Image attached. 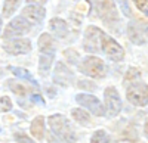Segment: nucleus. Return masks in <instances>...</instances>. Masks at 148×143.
<instances>
[{
  "label": "nucleus",
  "mask_w": 148,
  "mask_h": 143,
  "mask_svg": "<svg viewBox=\"0 0 148 143\" xmlns=\"http://www.w3.org/2000/svg\"><path fill=\"white\" fill-rule=\"evenodd\" d=\"M127 35L136 44L148 43V22L132 21L127 25Z\"/></svg>",
  "instance_id": "nucleus-6"
},
{
  "label": "nucleus",
  "mask_w": 148,
  "mask_h": 143,
  "mask_svg": "<svg viewBox=\"0 0 148 143\" xmlns=\"http://www.w3.org/2000/svg\"><path fill=\"white\" fill-rule=\"evenodd\" d=\"M104 31L99 28H96L93 25L88 27L84 33V39H83V49L89 53H98L102 50V37H104Z\"/></svg>",
  "instance_id": "nucleus-5"
},
{
  "label": "nucleus",
  "mask_w": 148,
  "mask_h": 143,
  "mask_svg": "<svg viewBox=\"0 0 148 143\" xmlns=\"http://www.w3.org/2000/svg\"><path fill=\"white\" fill-rule=\"evenodd\" d=\"M22 0H5V5H3V16L9 18L14 12L18 9V6L21 5Z\"/></svg>",
  "instance_id": "nucleus-19"
},
{
  "label": "nucleus",
  "mask_w": 148,
  "mask_h": 143,
  "mask_svg": "<svg viewBox=\"0 0 148 143\" xmlns=\"http://www.w3.org/2000/svg\"><path fill=\"white\" fill-rule=\"evenodd\" d=\"M30 31V24L24 19L22 16H18V18H14L5 30V34L3 37L5 40H10V39H18L19 35H24Z\"/></svg>",
  "instance_id": "nucleus-8"
},
{
  "label": "nucleus",
  "mask_w": 148,
  "mask_h": 143,
  "mask_svg": "<svg viewBox=\"0 0 148 143\" xmlns=\"http://www.w3.org/2000/svg\"><path fill=\"white\" fill-rule=\"evenodd\" d=\"M53 78H55V81H56V83L65 84V83H67L68 80H71V78H73V74L70 73V69H68L64 64L58 62V64H56V68H55Z\"/></svg>",
  "instance_id": "nucleus-14"
},
{
  "label": "nucleus",
  "mask_w": 148,
  "mask_h": 143,
  "mask_svg": "<svg viewBox=\"0 0 148 143\" xmlns=\"http://www.w3.org/2000/svg\"><path fill=\"white\" fill-rule=\"evenodd\" d=\"M0 28H2V18H0Z\"/></svg>",
  "instance_id": "nucleus-30"
},
{
  "label": "nucleus",
  "mask_w": 148,
  "mask_h": 143,
  "mask_svg": "<svg viewBox=\"0 0 148 143\" xmlns=\"http://www.w3.org/2000/svg\"><path fill=\"white\" fill-rule=\"evenodd\" d=\"M117 2L120 3L121 10H123V12H125V14L129 16V15H130V12H129V7H127V2H126V0H117Z\"/></svg>",
  "instance_id": "nucleus-26"
},
{
  "label": "nucleus",
  "mask_w": 148,
  "mask_h": 143,
  "mask_svg": "<svg viewBox=\"0 0 148 143\" xmlns=\"http://www.w3.org/2000/svg\"><path fill=\"white\" fill-rule=\"evenodd\" d=\"M133 2L144 15H148V0H133Z\"/></svg>",
  "instance_id": "nucleus-23"
},
{
  "label": "nucleus",
  "mask_w": 148,
  "mask_h": 143,
  "mask_svg": "<svg viewBox=\"0 0 148 143\" xmlns=\"http://www.w3.org/2000/svg\"><path fill=\"white\" fill-rule=\"evenodd\" d=\"M71 115L74 118V121H77L82 125H89V123H90L89 114L86 112V111H83V109H80V108H74L71 111Z\"/></svg>",
  "instance_id": "nucleus-18"
},
{
  "label": "nucleus",
  "mask_w": 148,
  "mask_h": 143,
  "mask_svg": "<svg viewBox=\"0 0 148 143\" xmlns=\"http://www.w3.org/2000/svg\"><path fill=\"white\" fill-rule=\"evenodd\" d=\"M144 131H145V136H147V139H148V120H147V123H145V125H144Z\"/></svg>",
  "instance_id": "nucleus-29"
},
{
  "label": "nucleus",
  "mask_w": 148,
  "mask_h": 143,
  "mask_svg": "<svg viewBox=\"0 0 148 143\" xmlns=\"http://www.w3.org/2000/svg\"><path fill=\"white\" fill-rule=\"evenodd\" d=\"M90 143H110V136L105 130H96L90 139Z\"/></svg>",
  "instance_id": "nucleus-21"
},
{
  "label": "nucleus",
  "mask_w": 148,
  "mask_h": 143,
  "mask_svg": "<svg viewBox=\"0 0 148 143\" xmlns=\"http://www.w3.org/2000/svg\"><path fill=\"white\" fill-rule=\"evenodd\" d=\"M15 139H16L18 143H34L27 134H22V133H16L15 134Z\"/></svg>",
  "instance_id": "nucleus-24"
},
{
  "label": "nucleus",
  "mask_w": 148,
  "mask_h": 143,
  "mask_svg": "<svg viewBox=\"0 0 148 143\" xmlns=\"http://www.w3.org/2000/svg\"><path fill=\"white\" fill-rule=\"evenodd\" d=\"M126 84V98L135 106H145L148 105V84L141 80L139 73L136 69L130 68L125 77Z\"/></svg>",
  "instance_id": "nucleus-1"
},
{
  "label": "nucleus",
  "mask_w": 148,
  "mask_h": 143,
  "mask_svg": "<svg viewBox=\"0 0 148 143\" xmlns=\"http://www.w3.org/2000/svg\"><path fill=\"white\" fill-rule=\"evenodd\" d=\"M45 118L43 117H36L33 123H31V127H30V131L31 134L37 139V140H42L43 136H45Z\"/></svg>",
  "instance_id": "nucleus-15"
},
{
  "label": "nucleus",
  "mask_w": 148,
  "mask_h": 143,
  "mask_svg": "<svg viewBox=\"0 0 148 143\" xmlns=\"http://www.w3.org/2000/svg\"><path fill=\"white\" fill-rule=\"evenodd\" d=\"M46 15V12L42 6H37V5H28L27 7H24L22 9V14L21 16L25 19L30 25L33 24V25H37V24H40L43 21Z\"/></svg>",
  "instance_id": "nucleus-12"
},
{
  "label": "nucleus",
  "mask_w": 148,
  "mask_h": 143,
  "mask_svg": "<svg viewBox=\"0 0 148 143\" xmlns=\"http://www.w3.org/2000/svg\"><path fill=\"white\" fill-rule=\"evenodd\" d=\"M102 52L105 53L107 58H110L111 61H116V62L121 61L125 58V50L121 49V46L107 34H104V37H102Z\"/></svg>",
  "instance_id": "nucleus-10"
},
{
  "label": "nucleus",
  "mask_w": 148,
  "mask_h": 143,
  "mask_svg": "<svg viewBox=\"0 0 148 143\" xmlns=\"http://www.w3.org/2000/svg\"><path fill=\"white\" fill-rule=\"evenodd\" d=\"M9 69L14 73V75L15 77H18V78H24V80H28V81H31L33 84L36 86V81H34V78L31 77V74L28 73L27 69H24V68H18V66H9Z\"/></svg>",
  "instance_id": "nucleus-20"
},
{
  "label": "nucleus",
  "mask_w": 148,
  "mask_h": 143,
  "mask_svg": "<svg viewBox=\"0 0 148 143\" xmlns=\"http://www.w3.org/2000/svg\"><path fill=\"white\" fill-rule=\"evenodd\" d=\"M80 73L89 75L92 78H102L105 75V65L104 61L96 56H86L79 65Z\"/></svg>",
  "instance_id": "nucleus-4"
},
{
  "label": "nucleus",
  "mask_w": 148,
  "mask_h": 143,
  "mask_svg": "<svg viewBox=\"0 0 148 143\" xmlns=\"http://www.w3.org/2000/svg\"><path fill=\"white\" fill-rule=\"evenodd\" d=\"M3 47L10 55H25L31 50V41L28 39H10L5 40Z\"/></svg>",
  "instance_id": "nucleus-11"
},
{
  "label": "nucleus",
  "mask_w": 148,
  "mask_h": 143,
  "mask_svg": "<svg viewBox=\"0 0 148 143\" xmlns=\"http://www.w3.org/2000/svg\"><path fill=\"white\" fill-rule=\"evenodd\" d=\"M39 47H40V53H55L52 35H49L47 33L42 34V37L39 39Z\"/></svg>",
  "instance_id": "nucleus-16"
},
{
  "label": "nucleus",
  "mask_w": 148,
  "mask_h": 143,
  "mask_svg": "<svg viewBox=\"0 0 148 143\" xmlns=\"http://www.w3.org/2000/svg\"><path fill=\"white\" fill-rule=\"evenodd\" d=\"M8 86H9V89L14 91L15 94H19V96H25V94H27V89L24 87L21 83H18V81L9 80V81H8Z\"/></svg>",
  "instance_id": "nucleus-22"
},
{
  "label": "nucleus",
  "mask_w": 148,
  "mask_h": 143,
  "mask_svg": "<svg viewBox=\"0 0 148 143\" xmlns=\"http://www.w3.org/2000/svg\"><path fill=\"white\" fill-rule=\"evenodd\" d=\"M31 100H34V102H37V103H40V105H45L43 98L39 96V94H33V96H31Z\"/></svg>",
  "instance_id": "nucleus-27"
},
{
  "label": "nucleus",
  "mask_w": 148,
  "mask_h": 143,
  "mask_svg": "<svg viewBox=\"0 0 148 143\" xmlns=\"http://www.w3.org/2000/svg\"><path fill=\"white\" fill-rule=\"evenodd\" d=\"M104 100L105 108L111 117H116L121 111V99L119 96V91L116 87H107L104 90Z\"/></svg>",
  "instance_id": "nucleus-9"
},
{
  "label": "nucleus",
  "mask_w": 148,
  "mask_h": 143,
  "mask_svg": "<svg viewBox=\"0 0 148 143\" xmlns=\"http://www.w3.org/2000/svg\"><path fill=\"white\" fill-rule=\"evenodd\" d=\"M49 28H51V31L56 35L58 39H64V37H67V34H68V25H67V22L64 19H61V18H53L51 21Z\"/></svg>",
  "instance_id": "nucleus-13"
},
{
  "label": "nucleus",
  "mask_w": 148,
  "mask_h": 143,
  "mask_svg": "<svg viewBox=\"0 0 148 143\" xmlns=\"http://www.w3.org/2000/svg\"><path fill=\"white\" fill-rule=\"evenodd\" d=\"M0 102L3 103V111H10L12 109V103H10V99L8 96H3L0 99Z\"/></svg>",
  "instance_id": "nucleus-25"
},
{
  "label": "nucleus",
  "mask_w": 148,
  "mask_h": 143,
  "mask_svg": "<svg viewBox=\"0 0 148 143\" xmlns=\"http://www.w3.org/2000/svg\"><path fill=\"white\" fill-rule=\"evenodd\" d=\"M28 2V5H37V6H42V5H45L47 0H27Z\"/></svg>",
  "instance_id": "nucleus-28"
},
{
  "label": "nucleus",
  "mask_w": 148,
  "mask_h": 143,
  "mask_svg": "<svg viewBox=\"0 0 148 143\" xmlns=\"http://www.w3.org/2000/svg\"><path fill=\"white\" fill-rule=\"evenodd\" d=\"M47 123H49V127H51V133L53 136L55 143H74L76 142V133H74L70 121L64 115L55 114L52 117H49Z\"/></svg>",
  "instance_id": "nucleus-2"
},
{
  "label": "nucleus",
  "mask_w": 148,
  "mask_h": 143,
  "mask_svg": "<svg viewBox=\"0 0 148 143\" xmlns=\"http://www.w3.org/2000/svg\"><path fill=\"white\" fill-rule=\"evenodd\" d=\"M53 58H55V53H40V62H39L40 74H46L51 69L53 64Z\"/></svg>",
  "instance_id": "nucleus-17"
},
{
  "label": "nucleus",
  "mask_w": 148,
  "mask_h": 143,
  "mask_svg": "<svg viewBox=\"0 0 148 143\" xmlns=\"http://www.w3.org/2000/svg\"><path fill=\"white\" fill-rule=\"evenodd\" d=\"M76 102L80 105V106H84L89 112H92L93 115L96 117H102L105 115V108L102 106V103L98 100L93 94H89V93H80L76 96Z\"/></svg>",
  "instance_id": "nucleus-7"
},
{
  "label": "nucleus",
  "mask_w": 148,
  "mask_h": 143,
  "mask_svg": "<svg viewBox=\"0 0 148 143\" xmlns=\"http://www.w3.org/2000/svg\"><path fill=\"white\" fill-rule=\"evenodd\" d=\"M95 9L105 25L113 28L114 24L119 22V12L113 0H95Z\"/></svg>",
  "instance_id": "nucleus-3"
}]
</instances>
